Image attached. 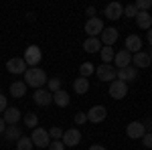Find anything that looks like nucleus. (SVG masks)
<instances>
[{
  "label": "nucleus",
  "mask_w": 152,
  "mask_h": 150,
  "mask_svg": "<svg viewBox=\"0 0 152 150\" xmlns=\"http://www.w3.org/2000/svg\"><path fill=\"white\" fill-rule=\"evenodd\" d=\"M144 128H150V130H152V120H148V122L144 124Z\"/></svg>",
  "instance_id": "obj_41"
},
{
  "label": "nucleus",
  "mask_w": 152,
  "mask_h": 150,
  "mask_svg": "<svg viewBox=\"0 0 152 150\" xmlns=\"http://www.w3.org/2000/svg\"><path fill=\"white\" fill-rule=\"evenodd\" d=\"M99 55H102V61H104V63H110V61H114V57H116V53H114L112 47H102Z\"/></svg>",
  "instance_id": "obj_26"
},
{
  "label": "nucleus",
  "mask_w": 152,
  "mask_h": 150,
  "mask_svg": "<svg viewBox=\"0 0 152 150\" xmlns=\"http://www.w3.org/2000/svg\"><path fill=\"white\" fill-rule=\"evenodd\" d=\"M2 120H4V124H8V126H16V122L20 120V110H18V108H6Z\"/></svg>",
  "instance_id": "obj_15"
},
{
  "label": "nucleus",
  "mask_w": 152,
  "mask_h": 150,
  "mask_svg": "<svg viewBox=\"0 0 152 150\" xmlns=\"http://www.w3.org/2000/svg\"><path fill=\"white\" fill-rule=\"evenodd\" d=\"M150 63L152 61H150V57H148V53H144V51H138V53L132 55V65H136V67H140V69L148 67Z\"/></svg>",
  "instance_id": "obj_17"
},
{
  "label": "nucleus",
  "mask_w": 152,
  "mask_h": 150,
  "mask_svg": "<svg viewBox=\"0 0 152 150\" xmlns=\"http://www.w3.org/2000/svg\"><path fill=\"white\" fill-rule=\"evenodd\" d=\"M61 89V79H57V77H53V79L49 81V91L51 93H55Z\"/></svg>",
  "instance_id": "obj_32"
},
{
  "label": "nucleus",
  "mask_w": 152,
  "mask_h": 150,
  "mask_svg": "<svg viewBox=\"0 0 152 150\" xmlns=\"http://www.w3.org/2000/svg\"><path fill=\"white\" fill-rule=\"evenodd\" d=\"M104 23H102V18H97V16H94V18H89L87 23H85V33L89 37H97L104 33Z\"/></svg>",
  "instance_id": "obj_8"
},
{
  "label": "nucleus",
  "mask_w": 152,
  "mask_h": 150,
  "mask_svg": "<svg viewBox=\"0 0 152 150\" xmlns=\"http://www.w3.org/2000/svg\"><path fill=\"white\" fill-rule=\"evenodd\" d=\"M53 102L59 105V108H65V105H69V93L65 91V89H59V91L53 93Z\"/></svg>",
  "instance_id": "obj_21"
},
{
  "label": "nucleus",
  "mask_w": 152,
  "mask_h": 150,
  "mask_svg": "<svg viewBox=\"0 0 152 150\" xmlns=\"http://www.w3.org/2000/svg\"><path fill=\"white\" fill-rule=\"evenodd\" d=\"M33 100H35V104L37 105H49L51 102H53V93L49 91V89H37L35 95H33Z\"/></svg>",
  "instance_id": "obj_14"
},
{
  "label": "nucleus",
  "mask_w": 152,
  "mask_h": 150,
  "mask_svg": "<svg viewBox=\"0 0 152 150\" xmlns=\"http://www.w3.org/2000/svg\"><path fill=\"white\" fill-rule=\"evenodd\" d=\"M61 142H63L65 146H77V144L81 142V130H77V128H69V130H65Z\"/></svg>",
  "instance_id": "obj_4"
},
{
  "label": "nucleus",
  "mask_w": 152,
  "mask_h": 150,
  "mask_svg": "<svg viewBox=\"0 0 152 150\" xmlns=\"http://www.w3.org/2000/svg\"><path fill=\"white\" fill-rule=\"evenodd\" d=\"M99 41H102L105 47H112L118 41V31L114 26H112V29H104V33L99 35Z\"/></svg>",
  "instance_id": "obj_16"
},
{
  "label": "nucleus",
  "mask_w": 152,
  "mask_h": 150,
  "mask_svg": "<svg viewBox=\"0 0 152 150\" xmlns=\"http://www.w3.org/2000/svg\"><path fill=\"white\" fill-rule=\"evenodd\" d=\"M33 146H39V148H47L49 144H51V136H49V130L45 128H35L33 130Z\"/></svg>",
  "instance_id": "obj_3"
},
{
  "label": "nucleus",
  "mask_w": 152,
  "mask_h": 150,
  "mask_svg": "<svg viewBox=\"0 0 152 150\" xmlns=\"http://www.w3.org/2000/svg\"><path fill=\"white\" fill-rule=\"evenodd\" d=\"M26 93V83L24 81H14L10 85V95L12 97H24Z\"/></svg>",
  "instance_id": "obj_22"
},
{
  "label": "nucleus",
  "mask_w": 152,
  "mask_h": 150,
  "mask_svg": "<svg viewBox=\"0 0 152 150\" xmlns=\"http://www.w3.org/2000/svg\"><path fill=\"white\" fill-rule=\"evenodd\" d=\"M105 18H110V20H118V18H122L124 16V6L120 4V2H110L107 6H105Z\"/></svg>",
  "instance_id": "obj_10"
},
{
  "label": "nucleus",
  "mask_w": 152,
  "mask_h": 150,
  "mask_svg": "<svg viewBox=\"0 0 152 150\" xmlns=\"http://www.w3.org/2000/svg\"><path fill=\"white\" fill-rule=\"evenodd\" d=\"M126 93H128V83L118 81V79L110 83V95H112V100H124Z\"/></svg>",
  "instance_id": "obj_5"
},
{
  "label": "nucleus",
  "mask_w": 152,
  "mask_h": 150,
  "mask_svg": "<svg viewBox=\"0 0 152 150\" xmlns=\"http://www.w3.org/2000/svg\"><path fill=\"white\" fill-rule=\"evenodd\" d=\"M126 134H128L132 140H138V138H142V136L146 134V128H144L142 122H130L128 128H126Z\"/></svg>",
  "instance_id": "obj_11"
},
{
  "label": "nucleus",
  "mask_w": 152,
  "mask_h": 150,
  "mask_svg": "<svg viewBox=\"0 0 152 150\" xmlns=\"http://www.w3.org/2000/svg\"><path fill=\"white\" fill-rule=\"evenodd\" d=\"M73 89H75V93H85L87 89H89V81L85 79V77H77V79L73 81Z\"/></svg>",
  "instance_id": "obj_24"
},
{
  "label": "nucleus",
  "mask_w": 152,
  "mask_h": 150,
  "mask_svg": "<svg viewBox=\"0 0 152 150\" xmlns=\"http://www.w3.org/2000/svg\"><path fill=\"white\" fill-rule=\"evenodd\" d=\"M142 144H144L146 148H152V132H146V134L142 136Z\"/></svg>",
  "instance_id": "obj_34"
},
{
  "label": "nucleus",
  "mask_w": 152,
  "mask_h": 150,
  "mask_svg": "<svg viewBox=\"0 0 152 150\" xmlns=\"http://www.w3.org/2000/svg\"><path fill=\"white\" fill-rule=\"evenodd\" d=\"M95 73V67H94V63H89V61H85V63H81L79 65V77H89V75H94Z\"/></svg>",
  "instance_id": "obj_25"
},
{
  "label": "nucleus",
  "mask_w": 152,
  "mask_h": 150,
  "mask_svg": "<svg viewBox=\"0 0 152 150\" xmlns=\"http://www.w3.org/2000/svg\"><path fill=\"white\" fill-rule=\"evenodd\" d=\"M83 51H85V53H97V51H102V41H99L97 37L85 39V41H83Z\"/></svg>",
  "instance_id": "obj_18"
},
{
  "label": "nucleus",
  "mask_w": 152,
  "mask_h": 150,
  "mask_svg": "<svg viewBox=\"0 0 152 150\" xmlns=\"http://www.w3.org/2000/svg\"><path fill=\"white\" fill-rule=\"evenodd\" d=\"M146 39H148V45L152 47V29H148V33H146Z\"/></svg>",
  "instance_id": "obj_39"
},
{
  "label": "nucleus",
  "mask_w": 152,
  "mask_h": 150,
  "mask_svg": "<svg viewBox=\"0 0 152 150\" xmlns=\"http://www.w3.org/2000/svg\"><path fill=\"white\" fill-rule=\"evenodd\" d=\"M24 63H26V67H35L41 63V59H43V53H41V49L37 45H31L24 49Z\"/></svg>",
  "instance_id": "obj_2"
},
{
  "label": "nucleus",
  "mask_w": 152,
  "mask_h": 150,
  "mask_svg": "<svg viewBox=\"0 0 152 150\" xmlns=\"http://www.w3.org/2000/svg\"><path fill=\"white\" fill-rule=\"evenodd\" d=\"M148 57H150V61H152V51H150V53H148Z\"/></svg>",
  "instance_id": "obj_42"
},
{
  "label": "nucleus",
  "mask_w": 152,
  "mask_h": 150,
  "mask_svg": "<svg viewBox=\"0 0 152 150\" xmlns=\"http://www.w3.org/2000/svg\"><path fill=\"white\" fill-rule=\"evenodd\" d=\"M16 150H33V140L28 138V136H23L16 142Z\"/></svg>",
  "instance_id": "obj_27"
},
{
  "label": "nucleus",
  "mask_w": 152,
  "mask_h": 150,
  "mask_svg": "<svg viewBox=\"0 0 152 150\" xmlns=\"http://www.w3.org/2000/svg\"><path fill=\"white\" fill-rule=\"evenodd\" d=\"M105 116H107V110H105L104 105H94L89 112H87V122H91V124H99V122H104Z\"/></svg>",
  "instance_id": "obj_9"
},
{
  "label": "nucleus",
  "mask_w": 152,
  "mask_h": 150,
  "mask_svg": "<svg viewBox=\"0 0 152 150\" xmlns=\"http://www.w3.org/2000/svg\"><path fill=\"white\" fill-rule=\"evenodd\" d=\"M4 130H6V124H4V120H2V116H0V134H4Z\"/></svg>",
  "instance_id": "obj_38"
},
{
  "label": "nucleus",
  "mask_w": 152,
  "mask_h": 150,
  "mask_svg": "<svg viewBox=\"0 0 152 150\" xmlns=\"http://www.w3.org/2000/svg\"><path fill=\"white\" fill-rule=\"evenodd\" d=\"M75 122H77V124H83V122H87V114L79 112V114L75 116Z\"/></svg>",
  "instance_id": "obj_36"
},
{
  "label": "nucleus",
  "mask_w": 152,
  "mask_h": 150,
  "mask_svg": "<svg viewBox=\"0 0 152 150\" xmlns=\"http://www.w3.org/2000/svg\"><path fill=\"white\" fill-rule=\"evenodd\" d=\"M4 138L10 140V142H18V140L23 138V134H20V130H18V126H8L6 130H4Z\"/></svg>",
  "instance_id": "obj_23"
},
{
  "label": "nucleus",
  "mask_w": 152,
  "mask_h": 150,
  "mask_svg": "<svg viewBox=\"0 0 152 150\" xmlns=\"http://www.w3.org/2000/svg\"><path fill=\"white\" fill-rule=\"evenodd\" d=\"M6 69H8V73H14V75H20V73H26V63H24V59H20V57H12V59H8L6 61Z\"/></svg>",
  "instance_id": "obj_6"
},
{
  "label": "nucleus",
  "mask_w": 152,
  "mask_h": 150,
  "mask_svg": "<svg viewBox=\"0 0 152 150\" xmlns=\"http://www.w3.org/2000/svg\"><path fill=\"white\" fill-rule=\"evenodd\" d=\"M89 150H105V146H102V144H94V146H89Z\"/></svg>",
  "instance_id": "obj_40"
},
{
  "label": "nucleus",
  "mask_w": 152,
  "mask_h": 150,
  "mask_svg": "<svg viewBox=\"0 0 152 150\" xmlns=\"http://www.w3.org/2000/svg\"><path fill=\"white\" fill-rule=\"evenodd\" d=\"M24 124H26V128H33V130H35V128H39V118L31 112V114L24 116Z\"/></svg>",
  "instance_id": "obj_28"
},
{
  "label": "nucleus",
  "mask_w": 152,
  "mask_h": 150,
  "mask_svg": "<svg viewBox=\"0 0 152 150\" xmlns=\"http://www.w3.org/2000/svg\"><path fill=\"white\" fill-rule=\"evenodd\" d=\"M85 14H87V16H91V18H94V14H95V8H94V6H89V8H87V10H85Z\"/></svg>",
  "instance_id": "obj_37"
},
{
  "label": "nucleus",
  "mask_w": 152,
  "mask_h": 150,
  "mask_svg": "<svg viewBox=\"0 0 152 150\" xmlns=\"http://www.w3.org/2000/svg\"><path fill=\"white\" fill-rule=\"evenodd\" d=\"M136 77H138V69L132 67V65H130V67H124V69H118V73H116V79L124 81V83H126V81H134Z\"/></svg>",
  "instance_id": "obj_12"
},
{
  "label": "nucleus",
  "mask_w": 152,
  "mask_h": 150,
  "mask_svg": "<svg viewBox=\"0 0 152 150\" xmlns=\"http://www.w3.org/2000/svg\"><path fill=\"white\" fill-rule=\"evenodd\" d=\"M24 83H26V87L31 85L35 89H41L47 83V73L43 69H39V67H28L26 73H24Z\"/></svg>",
  "instance_id": "obj_1"
},
{
  "label": "nucleus",
  "mask_w": 152,
  "mask_h": 150,
  "mask_svg": "<svg viewBox=\"0 0 152 150\" xmlns=\"http://www.w3.org/2000/svg\"><path fill=\"white\" fill-rule=\"evenodd\" d=\"M6 108H8V100L0 93V114H4V110H6Z\"/></svg>",
  "instance_id": "obj_35"
},
{
  "label": "nucleus",
  "mask_w": 152,
  "mask_h": 150,
  "mask_svg": "<svg viewBox=\"0 0 152 150\" xmlns=\"http://www.w3.org/2000/svg\"><path fill=\"white\" fill-rule=\"evenodd\" d=\"M49 136H51V140H61L63 138V130H61V128H51V130H49Z\"/></svg>",
  "instance_id": "obj_31"
},
{
  "label": "nucleus",
  "mask_w": 152,
  "mask_h": 150,
  "mask_svg": "<svg viewBox=\"0 0 152 150\" xmlns=\"http://www.w3.org/2000/svg\"><path fill=\"white\" fill-rule=\"evenodd\" d=\"M136 14H138V8H136L134 4L124 6V16H128V18H136Z\"/></svg>",
  "instance_id": "obj_30"
},
{
  "label": "nucleus",
  "mask_w": 152,
  "mask_h": 150,
  "mask_svg": "<svg viewBox=\"0 0 152 150\" xmlns=\"http://www.w3.org/2000/svg\"><path fill=\"white\" fill-rule=\"evenodd\" d=\"M114 63L118 65V69H124V67H130L132 65V53H128L126 49L118 51L116 57H114Z\"/></svg>",
  "instance_id": "obj_13"
},
{
  "label": "nucleus",
  "mask_w": 152,
  "mask_h": 150,
  "mask_svg": "<svg viewBox=\"0 0 152 150\" xmlns=\"http://www.w3.org/2000/svg\"><path fill=\"white\" fill-rule=\"evenodd\" d=\"M49 150H65V144H63L61 140H51V144H49Z\"/></svg>",
  "instance_id": "obj_33"
},
{
  "label": "nucleus",
  "mask_w": 152,
  "mask_h": 150,
  "mask_svg": "<svg viewBox=\"0 0 152 150\" xmlns=\"http://www.w3.org/2000/svg\"><path fill=\"white\" fill-rule=\"evenodd\" d=\"M136 23H138V26L144 29V31L152 29V16H150V12H138V14H136Z\"/></svg>",
  "instance_id": "obj_20"
},
{
  "label": "nucleus",
  "mask_w": 152,
  "mask_h": 150,
  "mask_svg": "<svg viewBox=\"0 0 152 150\" xmlns=\"http://www.w3.org/2000/svg\"><path fill=\"white\" fill-rule=\"evenodd\" d=\"M126 51L128 53H138V51H142V39L138 35H130L128 39H126Z\"/></svg>",
  "instance_id": "obj_19"
},
{
  "label": "nucleus",
  "mask_w": 152,
  "mask_h": 150,
  "mask_svg": "<svg viewBox=\"0 0 152 150\" xmlns=\"http://www.w3.org/2000/svg\"><path fill=\"white\" fill-rule=\"evenodd\" d=\"M97 77H99V81H116V73L118 69H114V65H107V63H104V65H99L97 67Z\"/></svg>",
  "instance_id": "obj_7"
},
{
  "label": "nucleus",
  "mask_w": 152,
  "mask_h": 150,
  "mask_svg": "<svg viewBox=\"0 0 152 150\" xmlns=\"http://www.w3.org/2000/svg\"><path fill=\"white\" fill-rule=\"evenodd\" d=\"M134 6L138 8V12H148V10H150V6H152V0H138Z\"/></svg>",
  "instance_id": "obj_29"
}]
</instances>
